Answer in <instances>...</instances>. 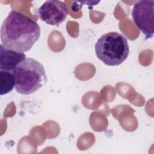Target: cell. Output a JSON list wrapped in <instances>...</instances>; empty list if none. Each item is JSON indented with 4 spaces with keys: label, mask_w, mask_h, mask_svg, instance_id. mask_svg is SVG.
<instances>
[{
    "label": "cell",
    "mask_w": 154,
    "mask_h": 154,
    "mask_svg": "<svg viewBox=\"0 0 154 154\" xmlns=\"http://www.w3.org/2000/svg\"><path fill=\"white\" fill-rule=\"evenodd\" d=\"M15 90L22 94H31L41 88L48 78L44 66L36 60L26 58L12 71Z\"/></svg>",
    "instance_id": "cell-2"
},
{
    "label": "cell",
    "mask_w": 154,
    "mask_h": 154,
    "mask_svg": "<svg viewBox=\"0 0 154 154\" xmlns=\"http://www.w3.org/2000/svg\"><path fill=\"white\" fill-rule=\"evenodd\" d=\"M94 49L97 57L109 66L122 64L129 52L127 38L117 32H109L101 35L96 42Z\"/></svg>",
    "instance_id": "cell-3"
},
{
    "label": "cell",
    "mask_w": 154,
    "mask_h": 154,
    "mask_svg": "<svg viewBox=\"0 0 154 154\" xmlns=\"http://www.w3.org/2000/svg\"><path fill=\"white\" fill-rule=\"evenodd\" d=\"M40 35L38 24L25 14L11 10L1 27V42L5 48L17 52L29 51Z\"/></svg>",
    "instance_id": "cell-1"
},
{
    "label": "cell",
    "mask_w": 154,
    "mask_h": 154,
    "mask_svg": "<svg viewBox=\"0 0 154 154\" xmlns=\"http://www.w3.org/2000/svg\"><path fill=\"white\" fill-rule=\"evenodd\" d=\"M133 22L145 35L146 39L154 35V1H137L131 11Z\"/></svg>",
    "instance_id": "cell-4"
},
{
    "label": "cell",
    "mask_w": 154,
    "mask_h": 154,
    "mask_svg": "<svg viewBox=\"0 0 154 154\" xmlns=\"http://www.w3.org/2000/svg\"><path fill=\"white\" fill-rule=\"evenodd\" d=\"M15 87V82L11 72L0 70V94H6Z\"/></svg>",
    "instance_id": "cell-7"
},
{
    "label": "cell",
    "mask_w": 154,
    "mask_h": 154,
    "mask_svg": "<svg viewBox=\"0 0 154 154\" xmlns=\"http://www.w3.org/2000/svg\"><path fill=\"white\" fill-rule=\"evenodd\" d=\"M38 13L40 18L47 24L58 26L66 19L69 10L61 1L49 0L40 7Z\"/></svg>",
    "instance_id": "cell-5"
},
{
    "label": "cell",
    "mask_w": 154,
    "mask_h": 154,
    "mask_svg": "<svg viewBox=\"0 0 154 154\" xmlns=\"http://www.w3.org/2000/svg\"><path fill=\"white\" fill-rule=\"evenodd\" d=\"M26 58L23 52H17L0 46V70L11 72L22 61Z\"/></svg>",
    "instance_id": "cell-6"
}]
</instances>
